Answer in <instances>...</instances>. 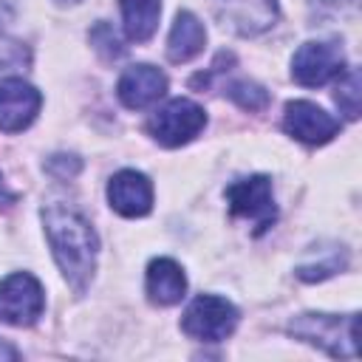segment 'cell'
<instances>
[{
    "mask_svg": "<svg viewBox=\"0 0 362 362\" xmlns=\"http://www.w3.org/2000/svg\"><path fill=\"white\" fill-rule=\"evenodd\" d=\"M45 294L37 277L28 272H14L0 280V322L31 325L42 314Z\"/></svg>",
    "mask_w": 362,
    "mask_h": 362,
    "instance_id": "obj_5",
    "label": "cell"
},
{
    "mask_svg": "<svg viewBox=\"0 0 362 362\" xmlns=\"http://www.w3.org/2000/svg\"><path fill=\"white\" fill-rule=\"evenodd\" d=\"M107 201L110 206L124 218H141L153 206V184L144 173L122 170L107 184Z\"/></svg>",
    "mask_w": 362,
    "mask_h": 362,
    "instance_id": "obj_12",
    "label": "cell"
},
{
    "mask_svg": "<svg viewBox=\"0 0 362 362\" xmlns=\"http://www.w3.org/2000/svg\"><path fill=\"white\" fill-rule=\"evenodd\" d=\"M20 354H17V348H11L8 342H3L0 339V359H17Z\"/></svg>",
    "mask_w": 362,
    "mask_h": 362,
    "instance_id": "obj_21",
    "label": "cell"
},
{
    "mask_svg": "<svg viewBox=\"0 0 362 362\" xmlns=\"http://www.w3.org/2000/svg\"><path fill=\"white\" fill-rule=\"evenodd\" d=\"M59 6H65V3H79V0H57Z\"/></svg>",
    "mask_w": 362,
    "mask_h": 362,
    "instance_id": "obj_23",
    "label": "cell"
},
{
    "mask_svg": "<svg viewBox=\"0 0 362 362\" xmlns=\"http://www.w3.org/2000/svg\"><path fill=\"white\" fill-rule=\"evenodd\" d=\"M42 223H45L51 255H54L59 272L65 274L71 288L76 294H82L96 269L99 240H96L93 226L76 209H71L65 204H48L42 209Z\"/></svg>",
    "mask_w": 362,
    "mask_h": 362,
    "instance_id": "obj_1",
    "label": "cell"
},
{
    "mask_svg": "<svg viewBox=\"0 0 362 362\" xmlns=\"http://www.w3.org/2000/svg\"><path fill=\"white\" fill-rule=\"evenodd\" d=\"M90 45L96 48V54L102 57V59H107V62H113V59H119L122 54H124V45H122V40L116 37V31L102 20V23H96L93 28H90Z\"/></svg>",
    "mask_w": 362,
    "mask_h": 362,
    "instance_id": "obj_18",
    "label": "cell"
},
{
    "mask_svg": "<svg viewBox=\"0 0 362 362\" xmlns=\"http://www.w3.org/2000/svg\"><path fill=\"white\" fill-rule=\"evenodd\" d=\"M311 6L325 17H345L356 11L359 0H311Z\"/></svg>",
    "mask_w": 362,
    "mask_h": 362,
    "instance_id": "obj_20",
    "label": "cell"
},
{
    "mask_svg": "<svg viewBox=\"0 0 362 362\" xmlns=\"http://www.w3.org/2000/svg\"><path fill=\"white\" fill-rule=\"evenodd\" d=\"M122 14H124V31L130 40L144 42L156 34L158 28V14H161V0H119Z\"/></svg>",
    "mask_w": 362,
    "mask_h": 362,
    "instance_id": "obj_15",
    "label": "cell"
},
{
    "mask_svg": "<svg viewBox=\"0 0 362 362\" xmlns=\"http://www.w3.org/2000/svg\"><path fill=\"white\" fill-rule=\"evenodd\" d=\"M337 105L348 119L359 116V74L356 68H348L339 74V85H337Z\"/></svg>",
    "mask_w": 362,
    "mask_h": 362,
    "instance_id": "obj_16",
    "label": "cell"
},
{
    "mask_svg": "<svg viewBox=\"0 0 362 362\" xmlns=\"http://www.w3.org/2000/svg\"><path fill=\"white\" fill-rule=\"evenodd\" d=\"M206 124V113L201 105L189 99H170L150 116V136L164 147H181L195 139Z\"/></svg>",
    "mask_w": 362,
    "mask_h": 362,
    "instance_id": "obj_4",
    "label": "cell"
},
{
    "mask_svg": "<svg viewBox=\"0 0 362 362\" xmlns=\"http://www.w3.org/2000/svg\"><path fill=\"white\" fill-rule=\"evenodd\" d=\"M283 127L288 136L305 141V144H325L339 133V122L325 113L322 107H317L314 102L297 99L286 105V116H283Z\"/></svg>",
    "mask_w": 362,
    "mask_h": 362,
    "instance_id": "obj_10",
    "label": "cell"
},
{
    "mask_svg": "<svg viewBox=\"0 0 362 362\" xmlns=\"http://www.w3.org/2000/svg\"><path fill=\"white\" fill-rule=\"evenodd\" d=\"M167 90V76L156 68V65H130L122 76H119V85H116V93L122 99L124 107L130 110H141L153 102H158Z\"/></svg>",
    "mask_w": 362,
    "mask_h": 362,
    "instance_id": "obj_11",
    "label": "cell"
},
{
    "mask_svg": "<svg viewBox=\"0 0 362 362\" xmlns=\"http://www.w3.org/2000/svg\"><path fill=\"white\" fill-rule=\"evenodd\" d=\"M187 291V277L181 266L170 257H156L147 266V294L156 305H175Z\"/></svg>",
    "mask_w": 362,
    "mask_h": 362,
    "instance_id": "obj_13",
    "label": "cell"
},
{
    "mask_svg": "<svg viewBox=\"0 0 362 362\" xmlns=\"http://www.w3.org/2000/svg\"><path fill=\"white\" fill-rule=\"evenodd\" d=\"M206 42V31L201 25V20L192 11H178L170 40H167V57L170 62H189L195 54H201Z\"/></svg>",
    "mask_w": 362,
    "mask_h": 362,
    "instance_id": "obj_14",
    "label": "cell"
},
{
    "mask_svg": "<svg viewBox=\"0 0 362 362\" xmlns=\"http://www.w3.org/2000/svg\"><path fill=\"white\" fill-rule=\"evenodd\" d=\"M226 201L232 215L255 221L257 229H266L274 223V198H272V181L266 175H249L226 187Z\"/></svg>",
    "mask_w": 362,
    "mask_h": 362,
    "instance_id": "obj_7",
    "label": "cell"
},
{
    "mask_svg": "<svg viewBox=\"0 0 362 362\" xmlns=\"http://www.w3.org/2000/svg\"><path fill=\"white\" fill-rule=\"evenodd\" d=\"M345 71V57L337 42H303L291 57V76L305 88L325 85Z\"/></svg>",
    "mask_w": 362,
    "mask_h": 362,
    "instance_id": "obj_6",
    "label": "cell"
},
{
    "mask_svg": "<svg viewBox=\"0 0 362 362\" xmlns=\"http://www.w3.org/2000/svg\"><path fill=\"white\" fill-rule=\"evenodd\" d=\"M226 96H229L232 102H238L243 110H263V107L269 105V93H266L260 85L246 82V79L226 85Z\"/></svg>",
    "mask_w": 362,
    "mask_h": 362,
    "instance_id": "obj_17",
    "label": "cell"
},
{
    "mask_svg": "<svg viewBox=\"0 0 362 362\" xmlns=\"http://www.w3.org/2000/svg\"><path fill=\"white\" fill-rule=\"evenodd\" d=\"M235 325H238L235 305L218 294H198L181 320L184 334L201 342H221L235 331Z\"/></svg>",
    "mask_w": 362,
    "mask_h": 362,
    "instance_id": "obj_3",
    "label": "cell"
},
{
    "mask_svg": "<svg viewBox=\"0 0 362 362\" xmlns=\"http://www.w3.org/2000/svg\"><path fill=\"white\" fill-rule=\"evenodd\" d=\"M79 167H82V161L76 158V156H51L48 158V164H45V170L54 175V178H74L76 173H79Z\"/></svg>",
    "mask_w": 362,
    "mask_h": 362,
    "instance_id": "obj_19",
    "label": "cell"
},
{
    "mask_svg": "<svg viewBox=\"0 0 362 362\" xmlns=\"http://www.w3.org/2000/svg\"><path fill=\"white\" fill-rule=\"evenodd\" d=\"M42 96L34 85L8 76L0 82V130L3 133H20L25 130L37 113H40Z\"/></svg>",
    "mask_w": 362,
    "mask_h": 362,
    "instance_id": "obj_9",
    "label": "cell"
},
{
    "mask_svg": "<svg viewBox=\"0 0 362 362\" xmlns=\"http://www.w3.org/2000/svg\"><path fill=\"white\" fill-rule=\"evenodd\" d=\"M356 314H300L288 322V334L331 356L356 359Z\"/></svg>",
    "mask_w": 362,
    "mask_h": 362,
    "instance_id": "obj_2",
    "label": "cell"
},
{
    "mask_svg": "<svg viewBox=\"0 0 362 362\" xmlns=\"http://www.w3.org/2000/svg\"><path fill=\"white\" fill-rule=\"evenodd\" d=\"M212 8L221 25L240 37L263 34L277 20V0H212Z\"/></svg>",
    "mask_w": 362,
    "mask_h": 362,
    "instance_id": "obj_8",
    "label": "cell"
},
{
    "mask_svg": "<svg viewBox=\"0 0 362 362\" xmlns=\"http://www.w3.org/2000/svg\"><path fill=\"white\" fill-rule=\"evenodd\" d=\"M8 20H11V11H8V6H6V3L0 0V28H3V25H6Z\"/></svg>",
    "mask_w": 362,
    "mask_h": 362,
    "instance_id": "obj_22",
    "label": "cell"
}]
</instances>
